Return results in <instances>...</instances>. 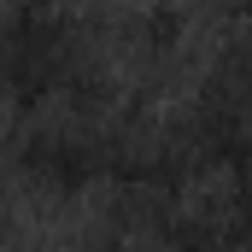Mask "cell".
<instances>
[{
  "label": "cell",
  "instance_id": "3957f363",
  "mask_svg": "<svg viewBox=\"0 0 252 252\" xmlns=\"http://www.w3.org/2000/svg\"><path fill=\"white\" fill-rule=\"evenodd\" d=\"M94 252H118V247H94Z\"/></svg>",
  "mask_w": 252,
  "mask_h": 252
},
{
  "label": "cell",
  "instance_id": "277c9868",
  "mask_svg": "<svg viewBox=\"0 0 252 252\" xmlns=\"http://www.w3.org/2000/svg\"><path fill=\"white\" fill-rule=\"evenodd\" d=\"M0 252H6V241H0Z\"/></svg>",
  "mask_w": 252,
  "mask_h": 252
},
{
  "label": "cell",
  "instance_id": "7a4b0ae2",
  "mask_svg": "<svg viewBox=\"0 0 252 252\" xmlns=\"http://www.w3.org/2000/svg\"><path fill=\"white\" fill-rule=\"evenodd\" d=\"M18 170L30 182L53 193H82L94 182H106L118 170V153L106 147V135L94 129H76V124H41L18 141Z\"/></svg>",
  "mask_w": 252,
  "mask_h": 252
},
{
  "label": "cell",
  "instance_id": "6da1fadb",
  "mask_svg": "<svg viewBox=\"0 0 252 252\" xmlns=\"http://www.w3.org/2000/svg\"><path fill=\"white\" fill-rule=\"evenodd\" d=\"M76 76V24L64 12H6L0 18V94L41 106Z\"/></svg>",
  "mask_w": 252,
  "mask_h": 252
}]
</instances>
